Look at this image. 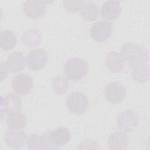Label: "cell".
Instances as JSON below:
<instances>
[{
    "instance_id": "6da1fadb",
    "label": "cell",
    "mask_w": 150,
    "mask_h": 150,
    "mask_svg": "<svg viewBox=\"0 0 150 150\" xmlns=\"http://www.w3.org/2000/svg\"><path fill=\"white\" fill-rule=\"evenodd\" d=\"M120 53L128 64L134 80L145 83L149 80V56L148 50L134 43H127L120 49Z\"/></svg>"
},
{
    "instance_id": "7a4b0ae2",
    "label": "cell",
    "mask_w": 150,
    "mask_h": 150,
    "mask_svg": "<svg viewBox=\"0 0 150 150\" xmlns=\"http://www.w3.org/2000/svg\"><path fill=\"white\" fill-rule=\"evenodd\" d=\"M88 71L87 62L79 57H71L67 60L64 66V74L70 81H79L84 78Z\"/></svg>"
},
{
    "instance_id": "3957f363",
    "label": "cell",
    "mask_w": 150,
    "mask_h": 150,
    "mask_svg": "<svg viewBox=\"0 0 150 150\" xmlns=\"http://www.w3.org/2000/svg\"><path fill=\"white\" fill-rule=\"evenodd\" d=\"M42 135L46 149H57L66 145L71 138V132L65 127L57 128Z\"/></svg>"
},
{
    "instance_id": "277c9868",
    "label": "cell",
    "mask_w": 150,
    "mask_h": 150,
    "mask_svg": "<svg viewBox=\"0 0 150 150\" xmlns=\"http://www.w3.org/2000/svg\"><path fill=\"white\" fill-rule=\"evenodd\" d=\"M66 105L70 112L75 115H81L87 111L88 107V100L83 93L74 91L68 96Z\"/></svg>"
},
{
    "instance_id": "5b68a950",
    "label": "cell",
    "mask_w": 150,
    "mask_h": 150,
    "mask_svg": "<svg viewBox=\"0 0 150 150\" xmlns=\"http://www.w3.org/2000/svg\"><path fill=\"white\" fill-rule=\"evenodd\" d=\"M138 114L131 110H126L121 112L117 118V125L118 129L124 132L134 131L138 125Z\"/></svg>"
},
{
    "instance_id": "8992f818",
    "label": "cell",
    "mask_w": 150,
    "mask_h": 150,
    "mask_svg": "<svg viewBox=\"0 0 150 150\" xmlns=\"http://www.w3.org/2000/svg\"><path fill=\"white\" fill-rule=\"evenodd\" d=\"M126 89L120 82L113 81L108 83L104 88L105 100L110 104H117L124 101L126 97Z\"/></svg>"
},
{
    "instance_id": "52a82bcc",
    "label": "cell",
    "mask_w": 150,
    "mask_h": 150,
    "mask_svg": "<svg viewBox=\"0 0 150 150\" xmlns=\"http://www.w3.org/2000/svg\"><path fill=\"white\" fill-rule=\"evenodd\" d=\"M113 25L108 21H99L92 25L90 35L93 39L98 42H103L110 38L112 34Z\"/></svg>"
},
{
    "instance_id": "ba28073f",
    "label": "cell",
    "mask_w": 150,
    "mask_h": 150,
    "mask_svg": "<svg viewBox=\"0 0 150 150\" xmlns=\"http://www.w3.org/2000/svg\"><path fill=\"white\" fill-rule=\"evenodd\" d=\"M11 84L12 89L16 93L21 96H26L33 89V80L29 74L21 73L12 79Z\"/></svg>"
},
{
    "instance_id": "9c48e42d",
    "label": "cell",
    "mask_w": 150,
    "mask_h": 150,
    "mask_svg": "<svg viewBox=\"0 0 150 150\" xmlns=\"http://www.w3.org/2000/svg\"><path fill=\"white\" fill-rule=\"evenodd\" d=\"M28 67L32 71H38L44 67L48 60L47 52L42 49H33L26 57Z\"/></svg>"
},
{
    "instance_id": "30bf717a",
    "label": "cell",
    "mask_w": 150,
    "mask_h": 150,
    "mask_svg": "<svg viewBox=\"0 0 150 150\" xmlns=\"http://www.w3.org/2000/svg\"><path fill=\"white\" fill-rule=\"evenodd\" d=\"M47 1H26L23 4L24 14L29 18L36 19L43 17L47 11Z\"/></svg>"
},
{
    "instance_id": "8fae6325",
    "label": "cell",
    "mask_w": 150,
    "mask_h": 150,
    "mask_svg": "<svg viewBox=\"0 0 150 150\" xmlns=\"http://www.w3.org/2000/svg\"><path fill=\"white\" fill-rule=\"evenodd\" d=\"M28 137L25 132L9 128L4 134V139L6 145L11 148L19 149L24 146Z\"/></svg>"
},
{
    "instance_id": "7c38bea8",
    "label": "cell",
    "mask_w": 150,
    "mask_h": 150,
    "mask_svg": "<svg viewBox=\"0 0 150 150\" xmlns=\"http://www.w3.org/2000/svg\"><path fill=\"white\" fill-rule=\"evenodd\" d=\"M105 64L107 68L110 72L116 73L124 69L126 61L120 53L112 50L106 54Z\"/></svg>"
},
{
    "instance_id": "4fadbf2b",
    "label": "cell",
    "mask_w": 150,
    "mask_h": 150,
    "mask_svg": "<svg viewBox=\"0 0 150 150\" xmlns=\"http://www.w3.org/2000/svg\"><path fill=\"white\" fill-rule=\"evenodd\" d=\"M121 12L120 2L118 1H107L100 9V15L102 18L107 21L117 19Z\"/></svg>"
},
{
    "instance_id": "5bb4252c",
    "label": "cell",
    "mask_w": 150,
    "mask_h": 150,
    "mask_svg": "<svg viewBox=\"0 0 150 150\" xmlns=\"http://www.w3.org/2000/svg\"><path fill=\"white\" fill-rule=\"evenodd\" d=\"M5 64L10 71L18 73L25 69L26 60L25 55L22 52H15L9 55L6 60Z\"/></svg>"
},
{
    "instance_id": "9a60e30c",
    "label": "cell",
    "mask_w": 150,
    "mask_h": 150,
    "mask_svg": "<svg viewBox=\"0 0 150 150\" xmlns=\"http://www.w3.org/2000/svg\"><path fill=\"white\" fill-rule=\"evenodd\" d=\"M108 144L111 150H124L128 147L129 139L124 132L115 131L110 135Z\"/></svg>"
},
{
    "instance_id": "2e32d148",
    "label": "cell",
    "mask_w": 150,
    "mask_h": 150,
    "mask_svg": "<svg viewBox=\"0 0 150 150\" xmlns=\"http://www.w3.org/2000/svg\"><path fill=\"white\" fill-rule=\"evenodd\" d=\"M22 107V102L20 97L14 93H10L5 96L2 100L1 111L5 114L12 111H19Z\"/></svg>"
},
{
    "instance_id": "e0dca14e",
    "label": "cell",
    "mask_w": 150,
    "mask_h": 150,
    "mask_svg": "<svg viewBox=\"0 0 150 150\" xmlns=\"http://www.w3.org/2000/svg\"><path fill=\"white\" fill-rule=\"evenodd\" d=\"M26 123L25 115L19 110L8 114L6 118V124L9 128L21 130L25 128Z\"/></svg>"
},
{
    "instance_id": "ac0fdd59",
    "label": "cell",
    "mask_w": 150,
    "mask_h": 150,
    "mask_svg": "<svg viewBox=\"0 0 150 150\" xmlns=\"http://www.w3.org/2000/svg\"><path fill=\"white\" fill-rule=\"evenodd\" d=\"M81 11V16L86 22H93L99 15V7L92 1H86Z\"/></svg>"
},
{
    "instance_id": "d6986e66",
    "label": "cell",
    "mask_w": 150,
    "mask_h": 150,
    "mask_svg": "<svg viewBox=\"0 0 150 150\" xmlns=\"http://www.w3.org/2000/svg\"><path fill=\"white\" fill-rule=\"evenodd\" d=\"M42 40L40 33L36 29H30L23 33L21 36L22 42L27 46L35 47Z\"/></svg>"
},
{
    "instance_id": "ffe728a7",
    "label": "cell",
    "mask_w": 150,
    "mask_h": 150,
    "mask_svg": "<svg viewBox=\"0 0 150 150\" xmlns=\"http://www.w3.org/2000/svg\"><path fill=\"white\" fill-rule=\"evenodd\" d=\"M17 38L16 35L11 30H4L1 32L0 46L4 50H11L16 45Z\"/></svg>"
},
{
    "instance_id": "44dd1931",
    "label": "cell",
    "mask_w": 150,
    "mask_h": 150,
    "mask_svg": "<svg viewBox=\"0 0 150 150\" xmlns=\"http://www.w3.org/2000/svg\"><path fill=\"white\" fill-rule=\"evenodd\" d=\"M52 86L56 93L62 94L68 90L69 83L65 77L63 76H57L53 79Z\"/></svg>"
},
{
    "instance_id": "7402d4cb",
    "label": "cell",
    "mask_w": 150,
    "mask_h": 150,
    "mask_svg": "<svg viewBox=\"0 0 150 150\" xmlns=\"http://www.w3.org/2000/svg\"><path fill=\"white\" fill-rule=\"evenodd\" d=\"M26 144L28 149H46L42 135L35 134L29 135Z\"/></svg>"
},
{
    "instance_id": "603a6c76",
    "label": "cell",
    "mask_w": 150,
    "mask_h": 150,
    "mask_svg": "<svg viewBox=\"0 0 150 150\" xmlns=\"http://www.w3.org/2000/svg\"><path fill=\"white\" fill-rule=\"evenodd\" d=\"M86 1H63L64 8L70 13H78L81 11L86 3Z\"/></svg>"
},
{
    "instance_id": "cb8c5ba5",
    "label": "cell",
    "mask_w": 150,
    "mask_h": 150,
    "mask_svg": "<svg viewBox=\"0 0 150 150\" xmlns=\"http://www.w3.org/2000/svg\"><path fill=\"white\" fill-rule=\"evenodd\" d=\"M9 69H8L5 63L1 62L0 67V79L1 81L5 80L8 76Z\"/></svg>"
}]
</instances>
